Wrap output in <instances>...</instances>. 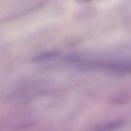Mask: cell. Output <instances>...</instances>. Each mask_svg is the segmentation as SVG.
<instances>
[{
    "mask_svg": "<svg viewBox=\"0 0 131 131\" xmlns=\"http://www.w3.org/2000/svg\"><path fill=\"white\" fill-rule=\"evenodd\" d=\"M60 54V52L57 50L47 51L36 55L32 58V61L35 62H40L55 58Z\"/></svg>",
    "mask_w": 131,
    "mask_h": 131,
    "instance_id": "6da1fadb",
    "label": "cell"
}]
</instances>
